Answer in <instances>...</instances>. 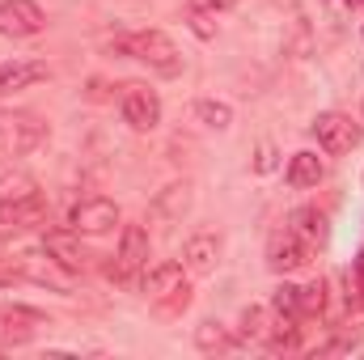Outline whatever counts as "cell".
<instances>
[{"mask_svg":"<svg viewBox=\"0 0 364 360\" xmlns=\"http://www.w3.org/2000/svg\"><path fill=\"white\" fill-rule=\"evenodd\" d=\"M47 140V123L30 110H0V162L26 157Z\"/></svg>","mask_w":364,"mask_h":360,"instance_id":"6da1fadb","label":"cell"},{"mask_svg":"<svg viewBox=\"0 0 364 360\" xmlns=\"http://www.w3.org/2000/svg\"><path fill=\"white\" fill-rule=\"evenodd\" d=\"M123 51L132 60L149 64L161 77H178L182 73V51L174 47V38L166 30H140V34H132V38H123Z\"/></svg>","mask_w":364,"mask_h":360,"instance_id":"7a4b0ae2","label":"cell"},{"mask_svg":"<svg viewBox=\"0 0 364 360\" xmlns=\"http://www.w3.org/2000/svg\"><path fill=\"white\" fill-rule=\"evenodd\" d=\"M144 292L161 305V314H178L191 301V288L182 280V263H157V268L144 275Z\"/></svg>","mask_w":364,"mask_h":360,"instance_id":"3957f363","label":"cell"},{"mask_svg":"<svg viewBox=\"0 0 364 360\" xmlns=\"http://www.w3.org/2000/svg\"><path fill=\"white\" fill-rule=\"evenodd\" d=\"M314 136L326 153H352L360 144V123H352V115H339V110H326L314 119Z\"/></svg>","mask_w":364,"mask_h":360,"instance_id":"277c9868","label":"cell"},{"mask_svg":"<svg viewBox=\"0 0 364 360\" xmlns=\"http://www.w3.org/2000/svg\"><path fill=\"white\" fill-rule=\"evenodd\" d=\"M68 225H73V233H77V238H81V233H90V238H102V233H110V229L119 225V208H114L110 199L93 195V199H81V203H73V212H68Z\"/></svg>","mask_w":364,"mask_h":360,"instance_id":"5b68a950","label":"cell"},{"mask_svg":"<svg viewBox=\"0 0 364 360\" xmlns=\"http://www.w3.org/2000/svg\"><path fill=\"white\" fill-rule=\"evenodd\" d=\"M123 119L132 132H153L161 123V97L149 85H123Z\"/></svg>","mask_w":364,"mask_h":360,"instance_id":"8992f818","label":"cell"},{"mask_svg":"<svg viewBox=\"0 0 364 360\" xmlns=\"http://www.w3.org/2000/svg\"><path fill=\"white\" fill-rule=\"evenodd\" d=\"M309 263V246L296 229H275L272 242H267V268L288 275V271H301Z\"/></svg>","mask_w":364,"mask_h":360,"instance_id":"52a82bcc","label":"cell"},{"mask_svg":"<svg viewBox=\"0 0 364 360\" xmlns=\"http://www.w3.org/2000/svg\"><path fill=\"white\" fill-rule=\"evenodd\" d=\"M38 327H47V318H43L38 309H26V305L0 309V352L30 344V339L38 335Z\"/></svg>","mask_w":364,"mask_h":360,"instance_id":"ba28073f","label":"cell"},{"mask_svg":"<svg viewBox=\"0 0 364 360\" xmlns=\"http://www.w3.org/2000/svg\"><path fill=\"white\" fill-rule=\"evenodd\" d=\"M43 216H47V199L38 195V186L26 195H0V225L4 229H30Z\"/></svg>","mask_w":364,"mask_h":360,"instance_id":"9c48e42d","label":"cell"},{"mask_svg":"<svg viewBox=\"0 0 364 360\" xmlns=\"http://www.w3.org/2000/svg\"><path fill=\"white\" fill-rule=\"evenodd\" d=\"M47 26L43 9L34 0H0V34L9 38H30Z\"/></svg>","mask_w":364,"mask_h":360,"instance_id":"30bf717a","label":"cell"},{"mask_svg":"<svg viewBox=\"0 0 364 360\" xmlns=\"http://www.w3.org/2000/svg\"><path fill=\"white\" fill-rule=\"evenodd\" d=\"M149 263V233L140 225H123V238H119V259H114V271L119 280H136Z\"/></svg>","mask_w":364,"mask_h":360,"instance_id":"8fae6325","label":"cell"},{"mask_svg":"<svg viewBox=\"0 0 364 360\" xmlns=\"http://www.w3.org/2000/svg\"><path fill=\"white\" fill-rule=\"evenodd\" d=\"M47 77H51V68L43 60H9V64H0V97L17 93V90H30V85H38Z\"/></svg>","mask_w":364,"mask_h":360,"instance_id":"7c38bea8","label":"cell"},{"mask_svg":"<svg viewBox=\"0 0 364 360\" xmlns=\"http://www.w3.org/2000/svg\"><path fill=\"white\" fill-rule=\"evenodd\" d=\"M216 259H220V238H212V233H195V238L182 246V268L195 271V275L216 271Z\"/></svg>","mask_w":364,"mask_h":360,"instance_id":"4fadbf2b","label":"cell"},{"mask_svg":"<svg viewBox=\"0 0 364 360\" xmlns=\"http://www.w3.org/2000/svg\"><path fill=\"white\" fill-rule=\"evenodd\" d=\"M43 250H47L64 271H85L90 268V255H85V246L77 242V233H47Z\"/></svg>","mask_w":364,"mask_h":360,"instance_id":"5bb4252c","label":"cell"},{"mask_svg":"<svg viewBox=\"0 0 364 360\" xmlns=\"http://www.w3.org/2000/svg\"><path fill=\"white\" fill-rule=\"evenodd\" d=\"M322 157L318 153H309V149H301V153H292V162H288V182L296 186V191H305V186H318L322 182Z\"/></svg>","mask_w":364,"mask_h":360,"instance_id":"9a60e30c","label":"cell"},{"mask_svg":"<svg viewBox=\"0 0 364 360\" xmlns=\"http://www.w3.org/2000/svg\"><path fill=\"white\" fill-rule=\"evenodd\" d=\"M195 344H199V352H229V348H233L229 331L216 327V322H203V327L195 331Z\"/></svg>","mask_w":364,"mask_h":360,"instance_id":"2e32d148","label":"cell"},{"mask_svg":"<svg viewBox=\"0 0 364 360\" xmlns=\"http://www.w3.org/2000/svg\"><path fill=\"white\" fill-rule=\"evenodd\" d=\"M272 305H275V314H279V318L301 322V288H296V284H279V288H275V297H272Z\"/></svg>","mask_w":364,"mask_h":360,"instance_id":"e0dca14e","label":"cell"},{"mask_svg":"<svg viewBox=\"0 0 364 360\" xmlns=\"http://www.w3.org/2000/svg\"><path fill=\"white\" fill-rule=\"evenodd\" d=\"M195 115H199L208 127H229V123H233V110H229L225 102H208V97L195 102Z\"/></svg>","mask_w":364,"mask_h":360,"instance_id":"ac0fdd59","label":"cell"},{"mask_svg":"<svg viewBox=\"0 0 364 360\" xmlns=\"http://www.w3.org/2000/svg\"><path fill=\"white\" fill-rule=\"evenodd\" d=\"M322 305H326V284H322V280L305 284V288H301V318H314V314H322Z\"/></svg>","mask_w":364,"mask_h":360,"instance_id":"d6986e66","label":"cell"},{"mask_svg":"<svg viewBox=\"0 0 364 360\" xmlns=\"http://www.w3.org/2000/svg\"><path fill=\"white\" fill-rule=\"evenodd\" d=\"M292 225H301L309 238H326V216H322V212H314V208L292 212Z\"/></svg>","mask_w":364,"mask_h":360,"instance_id":"ffe728a7","label":"cell"},{"mask_svg":"<svg viewBox=\"0 0 364 360\" xmlns=\"http://www.w3.org/2000/svg\"><path fill=\"white\" fill-rule=\"evenodd\" d=\"M242 335H246V339H267V314H263L259 305L242 314Z\"/></svg>","mask_w":364,"mask_h":360,"instance_id":"44dd1931","label":"cell"},{"mask_svg":"<svg viewBox=\"0 0 364 360\" xmlns=\"http://www.w3.org/2000/svg\"><path fill=\"white\" fill-rule=\"evenodd\" d=\"M17 280H26V271L17 259H0V288H9V284H17Z\"/></svg>","mask_w":364,"mask_h":360,"instance_id":"7402d4cb","label":"cell"},{"mask_svg":"<svg viewBox=\"0 0 364 360\" xmlns=\"http://www.w3.org/2000/svg\"><path fill=\"white\" fill-rule=\"evenodd\" d=\"M191 4V13H229L237 0H186Z\"/></svg>","mask_w":364,"mask_h":360,"instance_id":"603a6c76","label":"cell"},{"mask_svg":"<svg viewBox=\"0 0 364 360\" xmlns=\"http://www.w3.org/2000/svg\"><path fill=\"white\" fill-rule=\"evenodd\" d=\"M26 191H34V179H26V174L0 182V195H26Z\"/></svg>","mask_w":364,"mask_h":360,"instance_id":"cb8c5ba5","label":"cell"},{"mask_svg":"<svg viewBox=\"0 0 364 360\" xmlns=\"http://www.w3.org/2000/svg\"><path fill=\"white\" fill-rule=\"evenodd\" d=\"M255 170H259V174L275 170V149L272 144H259V162H255Z\"/></svg>","mask_w":364,"mask_h":360,"instance_id":"d4e9b609","label":"cell"},{"mask_svg":"<svg viewBox=\"0 0 364 360\" xmlns=\"http://www.w3.org/2000/svg\"><path fill=\"white\" fill-rule=\"evenodd\" d=\"M356 280H360V288H364V250H360V259H356Z\"/></svg>","mask_w":364,"mask_h":360,"instance_id":"484cf974","label":"cell"},{"mask_svg":"<svg viewBox=\"0 0 364 360\" xmlns=\"http://www.w3.org/2000/svg\"><path fill=\"white\" fill-rule=\"evenodd\" d=\"M348 4H364V0H348Z\"/></svg>","mask_w":364,"mask_h":360,"instance_id":"4316f807","label":"cell"}]
</instances>
